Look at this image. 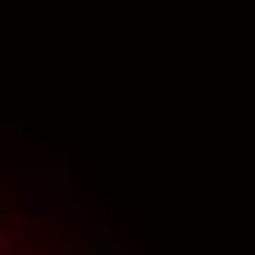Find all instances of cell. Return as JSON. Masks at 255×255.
<instances>
[{"label":"cell","instance_id":"obj_1","mask_svg":"<svg viewBox=\"0 0 255 255\" xmlns=\"http://www.w3.org/2000/svg\"><path fill=\"white\" fill-rule=\"evenodd\" d=\"M0 255H17V250H6V244H0Z\"/></svg>","mask_w":255,"mask_h":255}]
</instances>
